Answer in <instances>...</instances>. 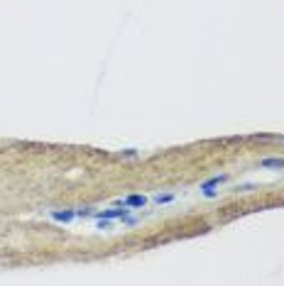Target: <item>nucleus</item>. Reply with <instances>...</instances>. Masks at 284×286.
Returning a JSON list of instances; mask_svg holds the SVG:
<instances>
[{"label":"nucleus","instance_id":"obj_1","mask_svg":"<svg viewBox=\"0 0 284 286\" xmlns=\"http://www.w3.org/2000/svg\"><path fill=\"white\" fill-rule=\"evenodd\" d=\"M226 181H228V176H226V174H221V176H211L208 181H203V184H201V193H203V196H208V198H213V196L218 193L216 189H218L221 184H226Z\"/></svg>","mask_w":284,"mask_h":286},{"label":"nucleus","instance_id":"obj_2","mask_svg":"<svg viewBox=\"0 0 284 286\" xmlns=\"http://www.w3.org/2000/svg\"><path fill=\"white\" fill-rule=\"evenodd\" d=\"M145 203H147V198H145V196H140V193L127 196V198H120V201H118V205H125V208H142Z\"/></svg>","mask_w":284,"mask_h":286},{"label":"nucleus","instance_id":"obj_3","mask_svg":"<svg viewBox=\"0 0 284 286\" xmlns=\"http://www.w3.org/2000/svg\"><path fill=\"white\" fill-rule=\"evenodd\" d=\"M52 218H54V220H59V223H71V220L76 218V213H74V210H64V213H61V210H54V213H52Z\"/></svg>","mask_w":284,"mask_h":286},{"label":"nucleus","instance_id":"obj_4","mask_svg":"<svg viewBox=\"0 0 284 286\" xmlns=\"http://www.w3.org/2000/svg\"><path fill=\"white\" fill-rule=\"evenodd\" d=\"M260 166L262 169H284V159H262Z\"/></svg>","mask_w":284,"mask_h":286},{"label":"nucleus","instance_id":"obj_5","mask_svg":"<svg viewBox=\"0 0 284 286\" xmlns=\"http://www.w3.org/2000/svg\"><path fill=\"white\" fill-rule=\"evenodd\" d=\"M169 201H174V196H171V193H164V196L160 193V196H155V203H160V205H162V203H169Z\"/></svg>","mask_w":284,"mask_h":286}]
</instances>
